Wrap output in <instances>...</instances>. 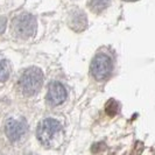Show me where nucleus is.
<instances>
[{
	"label": "nucleus",
	"mask_w": 155,
	"mask_h": 155,
	"mask_svg": "<svg viewBox=\"0 0 155 155\" xmlns=\"http://www.w3.org/2000/svg\"><path fill=\"white\" fill-rule=\"evenodd\" d=\"M62 134V125L54 118H46L40 121L36 137L40 143L45 147H54L55 143L58 142Z\"/></svg>",
	"instance_id": "f257e3e1"
},
{
	"label": "nucleus",
	"mask_w": 155,
	"mask_h": 155,
	"mask_svg": "<svg viewBox=\"0 0 155 155\" xmlns=\"http://www.w3.org/2000/svg\"><path fill=\"white\" fill-rule=\"evenodd\" d=\"M42 84H43V74L39 68L35 67L25 70L19 79V87L21 92L27 97L36 94L42 87Z\"/></svg>",
	"instance_id": "f03ea898"
},
{
	"label": "nucleus",
	"mask_w": 155,
	"mask_h": 155,
	"mask_svg": "<svg viewBox=\"0 0 155 155\" xmlns=\"http://www.w3.org/2000/svg\"><path fill=\"white\" fill-rule=\"evenodd\" d=\"M113 60L110 55L105 53H98L91 61L90 71L93 78L98 82L105 81L111 76L113 71Z\"/></svg>",
	"instance_id": "7ed1b4c3"
},
{
	"label": "nucleus",
	"mask_w": 155,
	"mask_h": 155,
	"mask_svg": "<svg viewBox=\"0 0 155 155\" xmlns=\"http://www.w3.org/2000/svg\"><path fill=\"white\" fill-rule=\"evenodd\" d=\"M36 20L29 13H22L18 15L12 22V29L14 35L20 39H28L36 33Z\"/></svg>",
	"instance_id": "20e7f679"
},
{
	"label": "nucleus",
	"mask_w": 155,
	"mask_h": 155,
	"mask_svg": "<svg viewBox=\"0 0 155 155\" xmlns=\"http://www.w3.org/2000/svg\"><path fill=\"white\" fill-rule=\"evenodd\" d=\"M68 97V91L65 86L61 82L54 81L49 84L48 93H47V101L50 106H58L65 101Z\"/></svg>",
	"instance_id": "39448f33"
},
{
	"label": "nucleus",
	"mask_w": 155,
	"mask_h": 155,
	"mask_svg": "<svg viewBox=\"0 0 155 155\" xmlns=\"http://www.w3.org/2000/svg\"><path fill=\"white\" fill-rule=\"evenodd\" d=\"M68 26L76 33L85 31L87 28V16L85 12L78 7H75L72 11H70L68 15Z\"/></svg>",
	"instance_id": "423d86ee"
},
{
	"label": "nucleus",
	"mask_w": 155,
	"mask_h": 155,
	"mask_svg": "<svg viewBox=\"0 0 155 155\" xmlns=\"http://www.w3.org/2000/svg\"><path fill=\"white\" fill-rule=\"evenodd\" d=\"M27 126L18 119H8L5 124V133L11 141H19L26 134Z\"/></svg>",
	"instance_id": "0eeeda50"
},
{
	"label": "nucleus",
	"mask_w": 155,
	"mask_h": 155,
	"mask_svg": "<svg viewBox=\"0 0 155 155\" xmlns=\"http://www.w3.org/2000/svg\"><path fill=\"white\" fill-rule=\"evenodd\" d=\"M111 5V0H87V7L94 14H101Z\"/></svg>",
	"instance_id": "6e6552de"
},
{
	"label": "nucleus",
	"mask_w": 155,
	"mask_h": 155,
	"mask_svg": "<svg viewBox=\"0 0 155 155\" xmlns=\"http://www.w3.org/2000/svg\"><path fill=\"white\" fill-rule=\"evenodd\" d=\"M11 75V65L6 58L0 56V82H6Z\"/></svg>",
	"instance_id": "1a4fd4ad"
},
{
	"label": "nucleus",
	"mask_w": 155,
	"mask_h": 155,
	"mask_svg": "<svg viewBox=\"0 0 155 155\" xmlns=\"http://www.w3.org/2000/svg\"><path fill=\"white\" fill-rule=\"evenodd\" d=\"M119 110V105L116 103V101H110L106 105V112L110 116H114Z\"/></svg>",
	"instance_id": "9d476101"
},
{
	"label": "nucleus",
	"mask_w": 155,
	"mask_h": 155,
	"mask_svg": "<svg viewBox=\"0 0 155 155\" xmlns=\"http://www.w3.org/2000/svg\"><path fill=\"white\" fill-rule=\"evenodd\" d=\"M5 27H6V19L4 16L0 18V33L5 31Z\"/></svg>",
	"instance_id": "9b49d317"
},
{
	"label": "nucleus",
	"mask_w": 155,
	"mask_h": 155,
	"mask_svg": "<svg viewBox=\"0 0 155 155\" xmlns=\"http://www.w3.org/2000/svg\"><path fill=\"white\" fill-rule=\"evenodd\" d=\"M124 1H130V2H133V1H138V0H124Z\"/></svg>",
	"instance_id": "f8f14e48"
}]
</instances>
